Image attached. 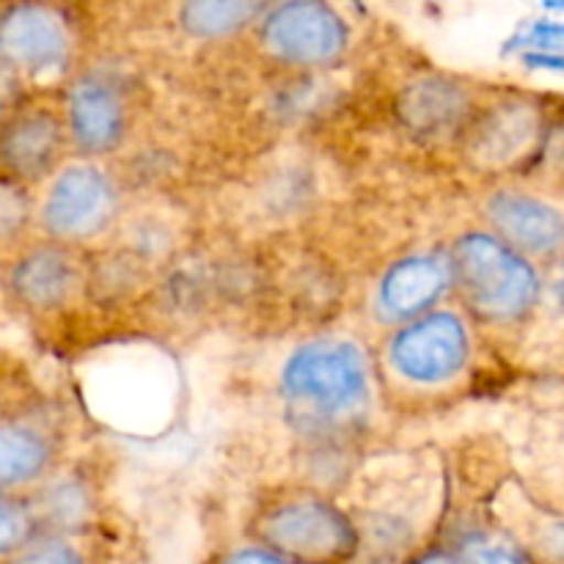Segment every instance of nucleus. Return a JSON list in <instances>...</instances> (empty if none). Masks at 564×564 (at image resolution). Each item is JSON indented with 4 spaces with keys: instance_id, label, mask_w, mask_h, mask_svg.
<instances>
[{
    "instance_id": "nucleus-1",
    "label": "nucleus",
    "mask_w": 564,
    "mask_h": 564,
    "mask_svg": "<svg viewBox=\"0 0 564 564\" xmlns=\"http://www.w3.org/2000/svg\"><path fill=\"white\" fill-rule=\"evenodd\" d=\"M281 394L314 422L345 424L361 419L372 397L367 356L347 339L306 341L281 369Z\"/></svg>"
},
{
    "instance_id": "nucleus-2",
    "label": "nucleus",
    "mask_w": 564,
    "mask_h": 564,
    "mask_svg": "<svg viewBox=\"0 0 564 564\" xmlns=\"http://www.w3.org/2000/svg\"><path fill=\"white\" fill-rule=\"evenodd\" d=\"M452 273L468 303L499 323L521 319L532 312L543 292L534 264L501 237L482 231H471L457 240L452 251Z\"/></svg>"
},
{
    "instance_id": "nucleus-3",
    "label": "nucleus",
    "mask_w": 564,
    "mask_h": 564,
    "mask_svg": "<svg viewBox=\"0 0 564 564\" xmlns=\"http://www.w3.org/2000/svg\"><path fill=\"white\" fill-rule=\"evenodd\" d=\"M259 538L264 549L295 564H341L361 549L350 516L323 499H292L268 510Z\"/></svg>"
},
{
    "instance_id": "nucleus-4",
    "label": "nucleus",
    "mask_w": 564,
    "mask_h": 564,
    "mask_svg": "<svg viewBox=\"0 0 564 564\" xmlns=\"http://www.w3.org/2000/svg\"><path fill=\"white\" fill-rule=\"evenodd\" d=\"M75 36L64 11L42 3L0 9V69L25 80H47L66 69Z\"/></svg>"
},
{
    "instance_id": "nucleus-5",
    "label": "nucleus",
    "mask_w": 564,
    "mask_h": 564,
    "mask_svg": "<svg viewBox=\"0 0 564 564\" xmlns=\"http://www.w3.org/2000/svg\"><path fill=\"white\" fill-rule=\"evenodd\" d=\"M119 196L105 171L72 163L50 182L39 209V224L53 242H83L102 235L113 220Z\"/></svg>"
},
{
    "instance_id": "nucleus-6",
    "label": "nucleus",
    "mask_w": 564,
    "mask_h": 564,
    "mask_svg": "<svg viewBox=\"0 0 564 564\" xmlns=\"http://www.w3.org/2000/svg\"><path fill=\"white\" fill-rule=\"evenodd\" d=\"M259 39L264 50L284 64L319 66L345 53L350 31L334 6L295 0L264 11Z\"/></svg>"
},
{
    "instance_id": "nucleus-7",
    "label": "nucleus",
    "mask_w": 564,
    "mask_h": 564,
    "mask_svg": "<svg viewBox=\"0 0 564 564\" xmlns=\"http://www.w3.org/2000/svg\"><path fill=\"white\" fill-rule=\"evenodd\" d=\"M471 356L468 328L457 314L430 312L408 323L389 345V364L402 380L438 386L463 372Z\"/></svg>"
},
{
    "instance_id": "nucleus-8",
    "label": "nucleus",
    "mask_w": 564,
    "mask_h": 564,
    "mask_svg": "<svg viewBox=\"0 0 564 564\" xmlns=\"http://www.w3.org/2000/svg\"><path fill=\"white\" fill-rule=\"evenodd\" d=\"M66 121L47 105H22L0 124V176L20 185L44 180L64 158Z\"/></svg>"
},
{
    "instance_id": "nucleus-9",
    "label": "nucleus",
    "mask_w": 564,
    "mask_h": 564,
    "mask_svg": "<svg viewBox=\"0 0 564 564\" xmlns=\"http://www.w3.org/2000/svg\"><path fill=\"white\" fill-rule=\"evenodd\" d=\"M64 121L77 152L108 154L127 132L124 99L105 77L83 75L66 88Z\"/></svg>"
},
{
    "instance_id": "nucleus-10",
    "label": "nucleus",
    "mask_w": 564,
    "mask_h": 564,
    "mask_svg": "<svg viewBox=\"0 0 564 564\" xmlns=\"http://www.w3.org/2000/svg\"><path fill=\"white\" fill-rule=\"evenodd\" d=\"M80 284V268L61 242H42L11 262L6 286L28 312H53L72 301Z\"/></svg>"
},
{
    "instance_id": "nucleus-11",
    "label": "nucleus",
    "mask_w": 564,
    "mask_h": 564,
    "mask_svg": "<svg viewBox=\"0 0 564 564\" xmlns=\"http://www.w3.org/2000/svg\"><path fill=\"white\" fill-rule=\"evenodd\" d=\"M452 281H455L452 259L438 257V253L400 259L386 270L378 286L380 314L391 323H413L444 297Z\"/></svg>"
},
{
    "instance_id": "nucleus-12",
    "label": "nucleus",
    "mask_w": 564,
    "mask_h": 564,
    "mask_svg": "<svg viewBox=\"0 0 564 564\" xmlns=\"http://www.w3.org/2000/svg\"><path fill=\"white\" fill-rule=\"evenodd\" d=\"M488 215L507 246L523 257H560L564 253V213L545 198L527 193H496L488 204Z\"/></svg>"
},
{
    "instance_id": "nucleus-13",
    "label": "nucleus",
    "mask_w": 564,
    "mask_h": 564,
    "mask_svg": "<svg viewBox=\"0 0 564 564\" xmlns=\"http://www.w3.org/2000/svg\"><path fill=\"white\" fill-rule=\"evenodd\" d=\"M58 444L36 419H0V496L47 482Z\"/></svg>"
},
{
    "instance_id": "nucleus-14",
    "label": "nucleus",
    "mask_w": 564,
    "mask_h": 564,
    "mask_svg": "<svg viewBox=\"0 0 564 564\" xmlns=\"http://www.w3.org/2000/svg\"><path fill=\"white\" fill-rule=\"evenodd\" d=\"M471 110L466 88L446 77H424L408 86L400 97V116L411 130L424 135L449 132Z\"/></svg>"
},
{
    "instance_id": "nucleus-15",
    "label": "nucleus",
    "mask_w": 564,
    "mask_h": 564,
    "mask_svg": "<svg viewBox=\"0 0 564 564\" xmlns=\"http://www.w3.org/2000/svg\"><path fill=\"white\" fill-rule=\"evenodd\" d=\"M538 135V113L529 105H501L474 132V154L485 163L518 158Z\"/></svg>"
},
{
    "instance_id": "nucleus-16",
    "label": "nucleus",
    "mask_w": 564,
    "mask_h": 564,
    "mask_svg": "<svg viewBox=\"0 0 564 564\" xmlns=\"http://www.w3.org/2000/svg\"><path fill=\"white\" fill-rule=\"evenodd\" d=\"M42 534H69L77 532L91 518V496L83 479L58 477L39 485L36 496L31 499Z\"/></svg>"
},
{
    "instance_id": "nucleus-17",
    "label": "nucleus",
    "mask_w": 564,
    "mask_h": 564,
    "mask_svg": "<svg viewBox=\"0 0 564 564\" xmlns=\"http://www.w3.org/2000/svg\"><path fill=\"white\" fill-rule=\"evenodd\" d=\"M257 17H264V6L257 0H193L182 6V28L198 39H220L242 31Z\"/></svg>"
},
{
    "instance_id": "nucleus-18",
    "label": "nucleus",
    "mask_w": 564,
    "mask_h": 564,
    "mask_svg": "<svg viewBox=\"0 0 564 564\" xmlns=\"http://www.w3.org/2000/svg\"><path fill=\"white\" fill-rule=\"evenodd\" d=\"M452 551L463 564H538L527 543L488 529L466 532Z\"/></svg>"
},
{
    "instance_id": "nucleus-19",
    "label": "nucleus",
    "mask_w": 564,
    "mask_h": 564,
    "mask_svg": "<svg viewBox=\"0 0 564 564\" xmlns=\"http://www.w3.org/2000/svg\"><path fill=\"white\" fill-rule=\"evenodd\" d=\"M42 534L31 499L0 496V560H14Z\"/></svg>"
},
{
    "instance_id": "nucleus-20",
    "label": "nucleus",
    "mask_w": 564,
    "mask_h": 564,
    "mask_svg": "<svg viewBox=\"0 0 564 564\" xmlns=\"http://www.w3.org/2000/svg\"><path fill=\"white\" fill-rule=\"evenodd\" d=\"M33 220V202L28 187L0 176V246L20 240Z\"/></svg>"
},
{
    "instance_id": "nucleus-21",
    "label": "nucleus",
    "mask_w": 564,
    "mask_h": 564,
    "mask_svg": "<svg viewBox=\"0 0 564 564\" xmlns=\"http://www.w3.org/2000/svg\"><path fill=\"white\" fill-rule=\"evenodd\" d=\"M6 564H88L83 551L61 534H39L31 545Z\"/></svg>"
},
{
    "instance_id": "nucleus-22",
    "label": "nucleus",
    "mask_w": 564,
    "mask_h": 564,
    "mask_svg": "<svg viewBox=\"0 0 564 564\" xmlns=\"http://www.w3.org/2000/svg\"><path fill=\"white\" fill-rule=\"evenodd\" d=\"M529 551L538 564H564V518H549L540 523L529 540Z\"/></svg>"
},
{
    "instance_id": "nucleus-23",
    "label": "nucleus",
    "mask_w": 564,
    "mask_h": 564,
    "mask_svg": "<svg viewBox=\"0 0 564 564\" xmlns=\"http://www.w3.org/2000/svg\"><path fill=\"white\" fill-rule=\"evenodd\" d=\"M523 47L538 50L540 55H564V20H538L523 31Z\"/></svg>"
},
{
    "instance_id": "nucleus-24",
    "label": "nucleus",
    "mask_w": 564,
    "mask_h": 564,
    "mask_svg": "<svg viewBox=\"0 0 564 564\" xmlns=\"http://www.w3.org/2000/svg\"><path fill=\"white\" fill-rule=\"evenodd\" d=\"M218 564H295V562L284 560V556L264 549V545H251V549L229 551L226 556H220Z\"/></svg>"
},
{
    "instance_id": "nucleus-25",
    "label": "nucleus",
    "mask_w": 564,
    "mask_h": 564,
    "mask_svg": "<svg viewBox=\"0 0 564 564\" xmlns=\"http://www.w3.org/2000/svg\"><path fill=\"white\" fill-rule=\"evenodd\" d=\"M405 564H463V562L452 549H430V551H422V554H413Z\"/></svg>"
},
{
    "instance_id": "nucleus-26",
    "label": "nucleus",
    "mask_w": 564,
    "mask_h": 564,
    "mask_svg": "<svg viewBox=\"0 0 564 564\" xmlns=\"http://www.w3.org/2000/svg\"><path fill=\"white\" fill-rule=\"evenodd\" d=\"M523 64L532 66V69L560 72V75H564V55H540V53H527V55H523Z\"/></svg>"
},
{
    "instance_id": "nucleus-27",
    "label": "nucleus",
    "mask_w": 564,
    "mask_h": 564,
    "mask_svg": "<svg viewBox=\"0 0 564 564\" xmlns=\"http://www.w3.org/2000/svg\"><path fill=\"white\" fill-rule=\"evenodd\" d=\"M554 295H556V301H560L562 308H564V268L560 270V275H556V281H554Z\"/></svg>"
},
{
    "instance_id": "nucleus-28",
    "label": "nucleus",
    "mask_w": 564,
    "mask_h": 564,
    "mask_svg": "<svg viewBox=\"0 0 564 564\" xmlns=\"http://www.w3.org/2000/svg\"><path fill=\"white\" fill-rule=\"evenodd\" d=\"M3 116H6V113H3V105H0V124H3Z\"/></svg>"
}]
</instances>
